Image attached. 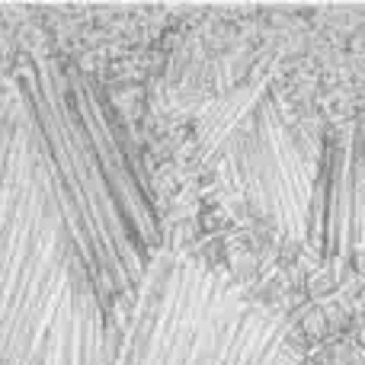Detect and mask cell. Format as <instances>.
Instances as JSON below:
<instances>
[{
	"mask_svg": "<svg viewBox=\"0 0 365 365\" xmlns=\"http://www.w3.org/2000/svg\"><path fill=\"white\" fill-rule=\"evenodd\" d=\"M13 93L71 276L113 324L160 257V215L145 158L106 90L77 64L29 58Z\"/></svg>",
	"mask_w": 365,
	"mask_h": 365,
	"instance_id": "obj_1",
	"label": "cell"
},
{
	"mask_svg": "<svg viewBox=\"0 0 365 365\" xmlns=\"http://www.w3.org/2000/svg\"><path fill=\"white\" fill-rule=\"evenodd\" d=\"M106 365H295V353L234 285L160 253L109 334Z\"/></svg>",
	"mask_w": 365,
	"mask_h": 365,
	"instance_id": "obj_2",
	"label": "cell"
},
{
	"mask_svg": "<svg viewBox=\"0 0 365 365\" xmlns=\"http://www.w3.org/2000/svg\"><path fill=\"white\" fill-rule=\"evenodd\" d=\"M71 263L29 128L0 180V365H23L48 327Z\"/></svg>",
	"mask_w": 365,
	"mask_h": 365,
	"instance_id": "obj_3",
	"label": "cell"
},
{
	"mask_svg": "<svg viewBox=\"0 0 365 365\" xmlns=\"http://www.w3.org/2000/svg\"><path fill=\"white\" fill-rule=\"evenodd\" d=\"M234 167L244 195L259 215H266L289 237H308L317 164L311 167L304 160L289 125L269 103H259L250 113L234 148Z\"/></svg>",
	"mask_w": 365,
	"mask_h": 365,
	"instance_id": "obj_4",
	"label": "cell"
},
{
	"mask_svg": "<svg viewBox=\"0 0 365 365\" xmlns=\"http://www.w3.org/2000/svg\"><path fill=\"white\" fill-rule=\"evenodd\" d=\"M362 154L359 132L340 128L321 148L314 195H311L308 240L327 263H346L362 234Z\"/></svg>",
	"mask_w": 365,
	"mask_h": 365,
	"instance_id": "obj_5",
	"label": "cell"
},
{
	"mask_svg": "<svg viewBox=\"0 0 365 365\" xmlns=\"http://www.w3.org/2000/svg\"><path fill=\"white\" fill-rule=\"evenodd\" d=\"M109 324L96 302L71 279L42 340L23 365H106Z\"/></svg>",
	"mask_w": 365,
	"mask_h": 365,
	"instance_id": "obj_6",
	"label": "cell"
}]
</instances>
